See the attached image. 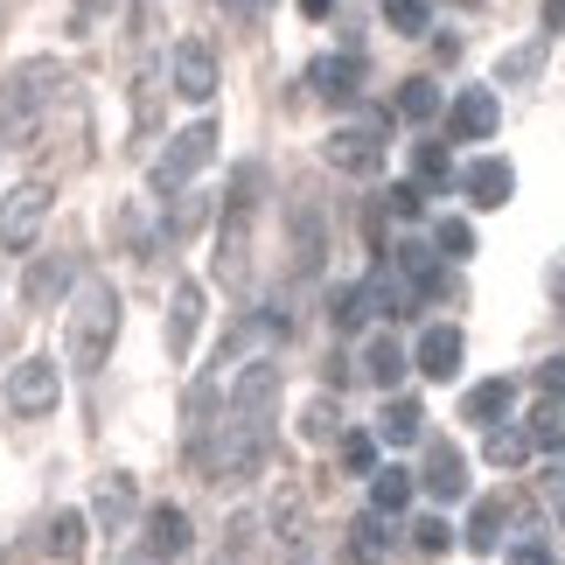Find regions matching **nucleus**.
I'll return each instance as SVG.
<instances>
[{
  "instance_id": "25",
  "label": "nucleus",
  "mask_w": 565,
  "mask_h": 565,
  "mask_svg": "<svg viewBox=\"0 0 565 565\" xmlns=\"http://www.w3.org/2000/svg\"><path fill=\"white\" fill-rule=\"evenodd\" d=\"M84 531H92V524H84L77 510H56V516H50V558H71V565H77V558H84Z\"/></svg>"
},
{
  "instance_id": "35",
  "label": "nucleus",
  "mask_w": 565,
  "mask_h": 565,
  "mask_svg": "<svg viewBox=\"0 0 565 565\" xmlns=\"http://www.w3.org/2000/svg\"><path fill=\"white\" fill-rule=\"evenodd\" d=\"M537 63H545V50H537V42H524V50H510L503 63H495V77H503V84H516V77H531Z\"/></svg>"
},
{
  "instance_id": "37",
  "label": "nucleus",
  "mask_w": 565,
  "mask_h": 565,
  "mask_svg": "<svg viewBox=\"0 0 565 565\" xmlns=\"http://www.w3.org/2000/svg\"><path fill=\"white\" fill-rule=\"evenodd\" d=\"M335 329H363V294H356V287L335 294Z\"/></svg>"
},
{
  "instance_id": "18",
  "label": "nucleus",
  "mask_w": 565,
  "mask_h": 565,
  "mask_svg": "<svg viewBox=\"0 0 565 565\" xmlns=\"http://www.w3.org/2000/svg\"><path fill=\"white\" fill-rule=\"evenodd\" d=\"M482 461H489V468H524V461H531V433L510 426V419L489 426V433H482Z\"/></svg>"
},
{
  "instance_id": "7",
  "label": "nucleus",
  "mask_w": 565,
  "mask_h": 565,
  "mask_svg": "<svg viewBox=\"0 0 565 565\" xmlns=\"http://www.w3.org/2000/svg\"><path fill=\"white\" fill-rule=\"evenodd\" d=\"M168 77H175V92L189 98V105H210L216 98V50L210 42H175V56H168Z\"/></svg>"
},
{
  "instance_id": "5",
  "label": "nucleus",
  "mask_w": 565,
  "mask_h": 565,
  "mask_svg": "<svg viewBox=\"0 0 565 565\" xmlns=\"http://www.w3.org/2000/svg\"><path fill=\"white\" fill-rule=\"evenodd\" d=\"M56 398H63V371L50 356H21L8 371V412L14 419H50Z\"/></svg>"
},
{
  "instance_id": "4",
  "label": "nucleus",
  "mask_w": 565,
  "mask_h": 565,
  "mask_svg": "<svg viewBox=\"0 0 565 565\" xmlns=\"http://www.w3.org/2000/svg\"><path fill=\"white\" fill-rule=\"evenodd\" d=\"M384 134H391V113H363V126H335V134L321 140V154H329V168H342V175H371L384 161Z\"/></svg>"
},
{
  "instance_id": "43",
  "label": "nucleus",
  "mask_w": 565,
  "mask_h": 565,
  "mask_svg": "<svg viewBox=\"0 0 565 565\" xmlns=\"http://www.w3.org/2000/svg\"><path fill=\"white\" fill-rule=\"evenodd\" d=\"M216 565H245V558H237V552H224V558H216Z\"/></svg>"
},
{
  "instance_id": "30",
  "label": "nucleus",
  "mask_w": 565,
  "mask_h": 565,
  "mask_svg": "<svg viewBox=\"0 0 565 565\" xmlns=\"http://www.w3.org/2000/svg\"><path fill=\"white\" fill-rule=\"evenodd\" d=\"M447 175H454V161H447L440 140H419V147H412V182L433 189V182H447Z\"/></svg>"
},
{
  "instance_id": "8",
  "label": "nucleus",
  "mask_w": 565,
  "mask_h": 565,
  "mask_svg": "<svg viewBox=\"0 0 565 565\" xmlns=\"http://www.w3.org/2000/svg\"><path fill=\"white\" fill-rule=\"evenodd\" d=\"M189 545H195V531H189V510L182 503L147 510V565H175Z\"/></svg>"
},
{
  "instance_id": "29",
  "label": "nucleus",
  "mask_w": 565,
  "mask_h": 565,
  "mask_svg": "<svg viewBox=\"0 0 565 565\" xmlns=\"http://www.w3.org/2000/svg\"><path fill=\"white\" fill-rule=\"evenodd\" d=\"M203 216H210V195H195V189H182V195H168V231H175V237H189V231H203Z\"/></svg>"
},
{
  "instance_id": "17",
  "label": "nucleus",
  "mask_w": 565,
  "mask_h": 565,
  "mask_svg": "<svg viewBox=\"0 0 565 565\" xmlns=\"http://www.w3.org/2000/svg\"><path fill=\"white\" fill-rule=\"evenodd\" d=\"M510 405H516V384H510V377H489V384H475L468 398H461V412H468L475 426H503Z\"/></svg>"
},
{
  "instance_id": "41",
  "label": "nucleus",
  "mask_w": 565,
  "mask_h": 565,
  "mask_svg": "<svg viewBox=\"0 0 565 565\" xmlns=\"http://www.w3.org/2000/svg\"><path fill=\"white\" fill-rule=\"evenodd\" d=\"M545 29H565V0H545Z\"/></svg>"
},
{
  "instance_id": "21",
  "label": "nucleus",
  "mask_w": 565,
  "mask_h": 565,
  "mask_svg": "<svg viewBox=\"0 0 565 565\" xmlns=\"http://www.w3.org/2000/svg\"><path fill=\"white\" fill-rule=\"evenodd\" d=\"M524 433H531V454H565V405L558 398H537Z\"/></svg>"
},
{
  "instance_id": "44",
  "label": "nucleus",
  "mask_w": 565,
  "mask_h": 565,
  "mask_svg": "<svg viewBox=\"0 0 565 565\" xmlns=\"http://www.w3.org/2000/svg\"><path fill=\"white\" fill-rule=\"evenodd\" d=\"M0 140H8V134H0Z\"/></svg>"
},
{
  "instance_id": "27",
  "label": "nucleus",
  "mask_w": 565,
  "mask_h": 565,
  "mask_svg": "<svg viewBox=\"0 0 565 565\" xmlns=\"http://www.w3.org/2000/svg\"><path fill=\"white\" fill-rule=\"evenodd\" d=\"M371 503H377V516L405 510V503H412V475H405V468H377V475H371Z\"/></svg>"
},
{
  "instance_id": "22",
  "label": "nucleus",
  "mask_w": 565,
  "mask_h": 565,
  "mask_svg": "<svg viewBox=\"0 0 565 565\" xmlns=\"http://www.w3.org/2000/svg\"><path fill=\"white\" fill-rule=\"evenodd\" d=\"M426 412L419 405H412V398H391L384 405V419H377V440H391V447H412V440H426Z\"/></svg>"
},
{
  "instance_id": "32",
  "label": "nucleus",
  "mask_w": 565,
  "mask_h": 565,
  "mask_svg": "<svg viewBox=\"0 0 565 565\" xmlns=\"http://www.w3.org/2000/svg\"><path fill=\"white\" fill-rule=\"evenodd\" d=\"M433 252H440V258H468L475 252V231L461 224V216H440V224H433Z\"/></svg>"
},
{
  "instance_id": "15",
  "label": "nucleus",
  "mask_w": 565,
  "mask_h": 565,
  "mask_svg": "<svg viewBox=\"0 0 565 565\" xmlns=\"http://www.w3.org/2000/svg\"><path fill=\"white\" fill-rule=\"evenodd\" d=\"M391 266L405 273V294L419 300V294H440V258L426 252V237H405L398 252H391Z\"/></svg>"
},
{
  "instance_id": "42",
  "label": "nucleus",
  "mask_w": 565,
  "mask_h": 565,
  "mask_svg": "<svg viewBox=\"0 0 565 565\" xmlns=\"http://www.w3.org/2000/svg\"><path fill=\"white\" fill-rule=\"evenodd\" d=\"M329 8H335V0H300V14H308V21H321Z\"/></svg>"
},
{
  "instance_id": "38",
  "label": "nucleus",
  "mask_w": 565,
  "mask_h": 565,
  "mask_svg": "<svg viewBox=\"0 0 565 565\" xmlns=\"http://www.w3.org/2000/svg\"><path fill=\"white\" fill-rule=\"evenodd\" d=\"M537 391H545V398H565V356L537 363Z\"/></svg>"
},
{
  "instance_id": "28",
  "label": "nucleus",
  "mask_w": 565,
  "mask_h": 565,
  "mask_svg": "<svg viewBox=\"0 0 565 565\" xmlns=\"http://www.w3.org/2000/svg\"><path fill=\"white\" fill-rule=\"evenodd\" d=\"M461 537H468V552H495V545H503V503H475Z\"/></svg>"
},
{
  "instance_id": "12",
  "label": "nucleus",
  "mask_w": 565,
  "mask_h": 565,
  "mask_svg": "<svg viewBox=\"0 0 565 565\" xmlns=\"http://www.w3.org/2000/svg\"><path fill=\"white\" fill-rule=\"evenodd\" d=\"M419 482L440 495V503H461V495H468V461H461V447L426 440V468H419Z\"/></svg>"
},
{
  "instance_id": "33",
  "label": "nucleus",
  "mask_w": 565,
  "mask_h": 565,
  "mask_svg": "<svg viewBox=\"0 0 565 565\" xmlns=\"http://www.w3.org/2000/svg\"><path fill=\"white\" fill-rule=\"evenodd\" d=\"M342 468H350V475H377V440H371V433H342Z\"/></svg>"
},
{
  "instance_id": "9",
  "label": "nucleus",
  "mask_w": 565,
  "mask_h": 565,
  "mask_svg": "<svg viewBox=\"0 0 565 565\" xmlns=\"http://www.w3.org/2000/svg\"><path fill=\"white\" fill-rule=\"evenodd\" d=\"M461 189H468V203H475V210H503V203H510V189H516V168H510L503 154L468 161V168H461Z\"/></svg>"
},
{
  "instance_id": "16",
  "label": "nucleus",
  "mask_w": 565,
  "mask_h": 565,
  "mask_svg": "<svg viewBox=\"0 0 565 565\" xmlns=\"http://www.w3.org/2000/svg\"><path fill=\"white\" fill-rule=\"evenodd\" d=\"M134 503H140V495H134V475H105V482H98V503H92V516H98V531H126V516H134Z\"/></svg>"
},
{
  "instance_id": "6",
  "label": "nucleus",
  "mask_w": 565,
  "mask_h": 565,
  "mask_svg": "<svg viewBox=\"0 0 565 565\" xmlns=\"http://www.w3.org/2000/svg\"><path fill=\"white\" fill-rule=\"evenodd\" d=\"M50 203H56L50 182H21L8 203H0V245H8V252H29L35 231L50 224Z\"/></svg>"
},
{
  "instance_id": "34",
  "label": "nucleus",
  "mask_w": 565,
  "mask_h": 565,
  "mask_svg": "<svg viewBox=\"0 0 565 565\" xmlns=\"http://www.w3.org/2000/svg\"><path fill=\"white\" fill-rule=\"evenodd\" d=\"M454 545V531L440 524V516H419V524H412V552H426V558H440Z\"/></svg>"
},
{
  "instance_id": "20",
  "label": "nucleus",
  "mask_w": 565,
  "mask_h": 565,
  "mask_svg": "<svg viewBox=\"0 0 565 565\" xmlns=\"http://www.w3.org/2000/svg\"><path fill=\"white\" fill-rule=\"evenodd\" d=\"M71 273H77L71 252H56V258H42V266H29V308H50V300L71 287Z\"/></svg>"
},
{
  "instance_id": "19",
  "label": "nucleus",
  "mask_w": 565,
  "mask_h": 565,
  "mask_svg": "<svg viewBox=\"0 0 565 565\" xmlns=\"http://www.w3.org/2000/svg\"><path fill=\"white\" fill-rule=\"evenodd\" d=\"M363 377H371L377 391H398L405 384V350L391 335H371V350H363Z\"/></svg>"
},
{
  "instance_id": "24",
  "label": "nucleus",
  "mask_w": 565,
  "mask_h": 565,
  "mask_svg": "<svg viewBox=\"0 0 565 565\" xmlns=\"http://www.w3.org/2000/svg\"><path fill=\"white\" fill-rule=\"evenodd\" d=\"M433 113H440V84H433V77H405V84H398V119L426 126Z\"/></svg>"
},
{
  "instance_id": "36",
  "label": "nucleus",
  "mask_w": 565,
  "mask_h": 565,
  "mask_svg": "<svg viewBox=\"0 0 565 565\" xmlns=\"http://www.w3.org/2000/svg\"><path fill=\"white\" fill-rule=\"evenodd\" d=\"M384 210L412 224V216H419V182H391V189H384Z\"/></svg>"
},
{
  "instance_id": "2",
  "label": "nucleus",
  "mask_w": 565,
  "mask_h": 565,
  "mask_svg": "<svg viewBox=\"0 0 565 565\" xmlns=\"http://www.w3.org/2000/svg\"><path fill=\"white\" fill-rule=\"evenodd\" d=\"M252 203H258V168L245 161L224 195V237H216V279L237 294L252 279Z\"/></svg>"
},
{
  "instance_id": "23",
  "label": "nucleus",
  "mask_w": 565,
  "mask_h": 565,
  "mask_svg": "<svg viewBox=\"0 0 565 565\" xmlns=\"http://www.w3.org/2000/svg\"><path fill=\"white\" fill-rule=\"evenodd\" d=\"M384 552H391V531H384V516H377V510H363L356 524H350V558H356V565H377Z\"/></svg>"
},
{
  "instance_id": "10",
  "label": "nucleus",
  "mask_w": 565,
  "mask_h": 565,
  "mask_svg": "<svg viewBox=\"0 0 565 565\" xmlns=\"http://www.w3.org/2000/svg\"><path fill=\"white\" fill-rule=\"evenodd\" d=\"M308 84H315V98L350 105V98H356V84H363V56H356V50H342V56H315V63H308Z\"/></svg>"
},
{
  "instance_id": "14",
  "label": "nucleus",
  "mask_w": 565,
  "mask_h": 565,
  "mask_svg": "<svg viewBox=\"0 0 565 565\" xmlns=\"http://www.w3.org/2000/svg\"><path fill=\"white\" fill-rule=\"evenodd\" d=\"M412 363H419L433 384L461 377V329H447V321H440V329H426V335H419V356H412Z\"/></svg>"
},
{
  "instance_id": "3",
  "label": "nucleus",
  "mask_w": 565,
  "mask_h": 565,
  "mask_svg": "<svg viewBox=\"0 0 565 565\" xmlns=\"http://www.w3.org/2000/svg\"><path fill=\"white\" fill-rule=\"evenodd\" d=\"M210 154H216V119H195V126H182V134L161 147V161H154V175H147V182H154V195L168 203V195H182L195 175H203Z\"/></svg>"
},
{
  "instance_id": "40",
  "label": "nucleus",
  "mask_w": 565,
  "mask_h": 565,
  "mask_svg": "<svg viewBox=\"0 0 565 565\" xmlns=\"http://www.w3.org/2000/svg\"><path fill=\"white\" fill-rule=\"evenodd\" d=\"M266 8H273V0H224V14H237V21H258Z\"/></svg>"
},
{
  "instance_id": "39",
  "label": "nucleus",
  "mask_w": 565,
  "mask_h": 565,
  "mask_svg": "<svg viewBox=\"0 0 565 565\" xmlns=\"http://www.w3.org/2000/svg\"><path fill=\"white\" fill-rule=\"evenodd\" d=\"M510 565H558V558L537 545V537H524V545H510Z\"/></svg>"
},
{
  "instance_id": "13",
  "label": "nucleus",
  "mask_w": 565,
  "mask_h": 565,
  "mask_svg": "<svg viewBox=\"0 0 565 565\" xmlns=\"http://www.w3.org/2000/svg\"><path fill=\"white\" fill-rule=\"evenodd\" d=\"M454 140H489L495 126H503V105H495V92H482V84H475V92H461L454 98Z\"/></svg>"
},
{
  "instance_id": "31",
  "label": "nucleus",
  "mask_w": 565,
  "mask_h": 565,
  "mask_svg": "<svg viewBox=\"0 0 565 565\" xmlns=\"http://www.w3.org/2000/svg\"><path fill=\"white\" fill-rule=\"evenodd\" d=\"M384 29L426 35V29H433V8H426V0H384Z\"/></svg>"
},
{
  "instance_id": "1",
  "label": "nucleus",
  "mask_w": 565,
  "mask_h": 565,
  "mask_svg": "<svg viewBox=\"0 0 565 565\" xmlns=\"http://www.w3.org/2000/svg\"><path fill=\"white\" fill-rule=\"evenodd\" d=\"M63 342H71V371H84V377L105 371V356H113V342H119V294H113V279H84V287H77L71 321H63Z\"/></svg>"
},
{
  "instance_id": "11",
  "label": "nucleus",
  "mask_w": 565,
  "mask_h": 565,
  "mask_svg": "<svg viewBox=\"0 0 565 565\" xmlns=\"http://www.w3.org/2000/svg\"><path fill=\"white\" fill-rule=\"evenodd\" d=\"M195 321H203V279H182L175 294H168V356H189L195 350Z\"/></svg>"
},
{
  "instance_id": "26",
  "label": "nucleus",
  "mask_w": 565,
  "mask_h": 565,
  "mask_svg": "<svg viewBox=\"0 0 565 565\" xmlns=\"http://www.w3.org/2000/svg\"><path fill=\"white\" fill-rule=\"evenodd\" d=\"M300 440H308V447H321V440H342L335 398H308V405H300Z\"/></svg>"
}]
</instances>
